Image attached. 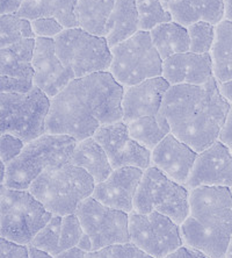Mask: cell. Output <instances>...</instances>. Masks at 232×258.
Masks as SVG:
<instances>
[{"instance_id":"6da1fadb","label":"cell","mask_w":232,"mask_h":258,"mask_svg":"<svg viewBox=\"0 0 232 258\" xmlns=\"http://www.w3.org/2000/svg\"><path fill=\"white\" fill-rule=\"evenodd\" d=\"M123 93L109 71L74 79L51 99L45 134L67 135L77 142L93 138L100 127L123 120Z\"/></svg>"},{"instance_id":"7a4b0ae2","label":"cell","mask_w":232,"mask_h":258,"mask_svg":"<svg viewBox=\"0 0 232 258\" xmlns=\"http://www.w3.org/2000/svg\"><path fill=\"white\" fill-rule=\"evenodd\" d=\"M230 107L212 77L203 85L170 86L161 113L171 133L200 154L218 141Z\"/></svg>"},{"instance_id":"3957f363","label":"cell","mask_w":232,"mask_h":258,"mask_svg":"<svg viewBox=\"0 0 232 258\" xmlns=\"http://www.w3.org/2000/svg\"><path fill=\"white\" fill-rule=\"evenodd\" d=\"M181 227L184 244L210 258H226L232 235V197L229 187L189 189V214Z\"/></svg>"},{"instance_id":"277c9868","label":"cell","mask_w":232,"mask_h":258,"mask_svg":"<svg viewBox=\"0 0 232 258\" xmlns=\"http://www.w3.org/2000/svg\"><path fill=\"white\" fill-rule=\"evenodd\" d=\"M96 181L90 173L71 163L42 172L28 191L54 215L74 214L84 200L92 197Z\"/></svg>"},{"instance_id":"5b68a950","label":"cell","mask_w":232,"mask_h":258,"mask_svg":"<svg viewBox=\"0 0 232 258\" xmlns=\"http://www.w3.org/2000/svg\"><path fill=\"white\" fill-rule=\"evenodd\" d=\"M77 141L67 135L44 134L25 144L21 154L6 164L2 185L13 189H29L40 174L49 168L70 162Z\"/></svg>"},{"instance_id":"8992f818","label":"cell","mask_w":232,"mask_h":258,"mask_svg":"<svg viewBox=\"0 0 232 258\" xmlns=\"http://www.w3.org/2000/svg\"><path fill=\"white\" fill-rule=\"evenodd\" d=\"M51 99L34 86L26 93H2L0 96V133L11 134L25 143L45 134V122Z\"/></svg>"},{"instance_id":"52a82bcc","label":"cell","mask_w":232,"mask_h":258,"mask_svg":"<svg viewBox=\"0 0 232 258\" xmlns=\"http://www.w3.org/2000/svg\"><path fill=\"white\" fill-rule=\"evenodd\" d=\"M0 206L2 238L22 245L32 243L54 216L28 189H13L2 185Z\"/></svg>"},{"instance_id":"ba28073f","label":"cell","mask_w":232,"mask_h":258,"mask_svg":"<svg viewBox=\"0 0 232 258\" xmlns=\"http://www.w3.org/2000/svg\"><path fill=\"white\" fill-rule=\"evenodd\" d=\"M134 212L139 214L158 212L181 226L189 214V189L156 166H150L144 171L136 192Z\"/></svg>"},{"instance_id":"9c48e42d","label":"cell","mask_w":232,"mask_h":258,"mask_svg":"<svg viewBox=\"0 0 232 258\" xmlns=\"http://www.w3.org/2000/svg\"><path fill=\"white\" fill-rule=\"evenodd\" d=\"M110 51L109 72L121 86L129 87L162 77L163 59L152 43L150 32L139 30L130 39L110 48Z\"/></svg>"},{"instance_id":"30bf717a","label":"cell","mask_w":232,"mask_h":258,"mask_svg":"<svg viewBox=\"0 0 232 258\" xmlns=\"http://www.w3.org/2000/svg\"><path fill=\"white\" fill-rule=\"evenodd\" d=\"M56 54L77 78L109 71L112 51L105 36L93 35L79 27L65 28L55 39Z\"/></svg>"},{"instance_id":"8fae6325","label":"cell","mask_w":232,"mask_h":258,"mask_svg":"<svg viewBox=\"0 0 232 258\" xmlns=\"http://www.w3.org/2000/svg\"><path fill=\"white\" fill-rule=\"evenodd\" d=\"M75 214L82 223L84 233L90 238L92 251L130 243L129 214L125 212L105 206L90 197L79 205Z\"/></svg>"},{"instance_id":"7c38bea8","label":"cell","mask_w":232,"mask_h":258,"mask_svg":"<svg viewBox=\"0 0 232 258\" xmlns=\"http://www.w3.org/2000/svg\"><path fill=\"white\" fill-rule=\"evenodd\" d=\"M130 242L154 258H167L184 245L181 227L158 212L129 214Z\"/></svg>"},{"instance_id":"4fadbf2b","label":"cell","mask_w":232,"mask_h":258,"mask_svg":"<svg viewBox=\"0 0 232 258\" xmlns=\"http://www.w3.org/2000/svg\"><path fill=\"white\" fill-rule=\"evenodd\" d=\"M93 138L104 148L114 170L132 166L145 171L151 166V150L131 138L123 121L100 127Z\"/></svg>"},{"instance_id":"5bb4252c","label":"cell","mask_w":232,"mask_h":258,"mask_svg":"<svg viewBox=\"0 0 232 258\" xmlns=\"http://www.w3.org/2000/svg\"><path fill=\"white\" fill-rule=\"evenodd\" d=\"M34 85L52 99L74 81L72 72L64 67L56 54L55 40L36 37L32 60Z\"/></svg>"},{"instance_id":"9a60e30c","label":"cell","mask_w":232,"mask_h":258,"mask_svg":"<svg viewBox=\"0 0 232 258\" xmlns=\"http://www.w3.org/2000/svg\"><path fill=\"white\" fill-rule=\"evenodd\" d=\"M231 185L232 153L218 140L197 155L186 187H230Z\"/></svg>"},{"instance_id":"2e32d148","label":"cell","mask_w":232,"mask_h":258,"mask_svg":"<svg viewBox=\"0 0 232 258\" xmlns=\"http://www.w3.org/2000/svg\"><path fill=\"white\" fill-rule=\"evenodd\" d=\"M144 170L132 166L115 169L107 179L96 184L92 197L105 206L130 214Z\"/></svg>"},{"instance_id":"e0dca14e","label":"cell","mask_w":232,"mask_h":258,"mask_svg":"<svg viewBox=\"0 0 232 258\" xmlns=\"http://www.w3.org/2000/svg\"><path fill=\"white\" fill-rule=\"evenodd\" d=\"M197 155L188 144L170 133L151 151V166H156L171 179L186 186Z\"/></svg>"},{"instance_id":"ac0fdd59","label":"cell","mask_w":232,"mask_h":258,"mask_svg":"<svg viewBox=\"0 0 232 258\" xmlns=\"http://www.w3.org/2000/svg\"><path fill=\"white\" fill-rule=\"evenodd\" d=\"M170 86L163 77H156L146 79L139 84L124 87L123 122L128 123L143 116H157Z\"/></svg>"},{"instance_id":"d6986e66","label":"cell","mask_w":232,"mask_h":258,"mask_svg":"<svg viewBox=\"0 0 232 258\" xmlns=\"http://www.w3.org/2000/svg\"><path fill=\"white\" fill-rule=\"evenodd\" d=\"M162 77L173 85H203L214 77L210 54L187 51L163 60Z\"/></svg>"},{"instance_id":"ffe728a7","label":"cell","mask_w":232,"mask_h":258,"mask_svg":"<svg viewBox=\"0 0 232 258\" xmlns=\"http://www.w3.org/2000/svg\"><path fill=\"white\" fill-rule=\"evenodd\" d=\"M166 10L172 21L184 27L200 21L217 26L224 20L223 0H171Z\"/></svg>"},{"instance_id":"44dd1931","label":"cell","mask_w":232,"mask_h":258,"mask_svg":"<svg viewBox=\"0 0 232 258\" xmlns=\"http://www.w3.org/2000/svg\"><path fill=\"white\" fill-rule=\"evenodd\" d=\"M139 30V15L134 0H116L106 25L105 37L109 47L124 42Z\"/></svg>"},{"instance_id":"7402d4cb","label":"cell","mask_w":232,"mask_h":258,"mask_svg":"<svg viewBox=\"0 0 232 258\" xmlns=\"http://www.w3.org/2000/svg\"><path fill=\"white\" fill-rule=\"evenodd\" d=\"M68 163L85 170L93 177L96 184L107 179L114 171L107 154L94 138L77 142Z\"/></svg>"},{"instance_id":"603a6c76","label":"cell","mask_w":232,"mask_h":258,"mask_svg":"<svg viewBox=\"0 0 232 258\" xmlns=\"http://www.w3.org/2000/svg\"><path fill=\"white\" fill-rule=\"evenodd\" d=\"M77 0H24L18 17L29 21L54 18L65 28L77 27L74 9Z\"/></svg>"},{"instance_id":"cb8c5ba5","label":"cell","mask_w":232,"mask_h":258,"mask_svg":"<svg viewBox=\"0 0 232 258\" xmlns=\"http://www.w3.org/2000/svg\"><path fill=\"white\" fill-rule=\"evenodd\" d=\"M116 0H77L74 17L77 27L93 35L105 36L106 25Z\"/></svg>"},{"instance_id":"d4e9b609","label":"cell","mask_w":232,"mask_h":258,"mask_svg":"<svg viewBox=\"0 0 232 258\" xmlns=\"http://www.w3.org/2000/svg\"><path fill=\"white\" fill-rule=\"evenodd\" d=\"M152 43L163 60L173 55L189 51V34L187 27L174 21L164 22L150 30Z\"/></svg>"},{"instance_id":"484cf974","label":"cell","mask_w":232,"mask_h":258,"mask_svg":"<svg viewBox=\"0 0 232 258\" xmlns=\"http://www.w3.org/2000/svg\"><path fill=\"white\" fill-rule=\"evenodd\" d=\"M34 85L32 63L0 55V91L2 93H26Z\"/></svg>"},{"instance_id":"4316f807","label":"cell","mask_w":232,"mask_h":258,"mask_svg":"<svg viewBox=\"0 0 232 258\" xmlns=\"http://www.w3.org/2000/svg\"><path fill=\"white\" fill-rule=\"evenodd\" d=\"M212 71L217 83L232 79V22L223 20L216 26L215 42L210 51Z\"/></svg>"},{"instance_id":"83f0119b","label":"cell","mask_w":232,"mask_h":258,"mask_svg":"<svg viewBox=\"0 0 232 258\" xmlns=\"http://www.w3.org/2000/svg\"><path fill=\"white\" fill-rule=\"evenodd\" d=\"M127 126L131 138L151 151L171 133L170 124L161 112L157 116H143L132 120Z\"/></svg>"},{"instance_id":"f1b7e54d","label":"cell","mask_w":232,"mask_h":258,"mask_svg":"<svg viewBox=\"0 0 232 258\" xmlns=\"http://www.w3.org/2000/svg\"><path fill=\"white\" fill-rule=\"evenodd\" d=\"M26 39H36L32 28V21L17 14L2 15L0 18V45L10 47Z\"/></svg>"},{"instance_id":"f546056e","label":"cell","mask_w":232,"mask_h":258,"mask_svg":"<svg viewBox=\"0 0 232 258\" xmlns=\"http://www.w3.org/2000/svg\"><path fill=\"white\" fill-rule=\"evenodd\" d=\"M139 15L140 30L150 32L156 26L172 21L162 0H134Z\"/></svg>"},{"instance_id":"4dcf8cb0","label":"cell","mask_w":232,"mask_h":258,"mask_svg":"<svg viewBox=\"0 0 232 258\" xmlns=\"http://www.w3.org/2000/svg\"><path fill=\"white\" fill-rule=\"evenodd\" d=\"M63 216L54 215L36 235L30 245L49 253L52 257L60 253V228Z\"/></svg>"},{"instance_id":"1f68e13d","label":"cell","mask_w":232,"mask_h":258,"mask_svg":"<svg viewBox=\"0 0 232 258\" xmlns=\"http://www.w3.org/2000/svg\"><path fill=\"white\" fill-rule=\"evenodd\" d=\"M189 34V51L195 54H210L215 42L216 26L200 21L187 27Z\"/></svg>"},{"instance_id":"d6a6232c","label":"cell","mask_w":232,"mask_h":258,"mask_svg":"<svg viewBox=\"0 0 232 258\" xmlns=\"http://www.w3.org/2000/svg\"><path fill=\"white\" fill-rule=\"evenodd\" d=\"M83 235L84 229L77 214L63 216L62 228H60V252L78 246Z\"/></svg>"},{"instance_id":"836d02e7","label":"cell","mask_w":232,"mask_h":258,"mask_svg":"<svg viewBox=\"0 0 232 258\" xmlns=\"http://www.w3.org/2000/svg\"><path fill=\"white\" fill-rule=\"evenodd\" d=\"M86 258H154L137 248L135 244L125 243L104 248L98 251L87 252Z\"/></svg>"},{"instance_id":"e575fe53","label":"cell","mask_w":232,"mask_h":258,"mask_svg":"<svg viewBox=\"0 0 232 258\" xmlns=\"http://www.w3.org/2000/svg\"><path fill=\"white\" fill-rule=\"evenodd\" d=\"M32 28L35 37L55 40L65 27L54 18H41L32 21Z\"/></svg>"},{"instance_id":"d590c367","label":"cell","mask_w":232,"mask_h":258,"mask_svg":"<svg viewBox=\"0 0 232 258\" xmlns=\"http://www.w3.org/2000/svg\"><path fill=\"white\" fill-rule=\"evenodd\" d=\"M25 142L17 136L11 134H2L0 138V159L5 164H9L21 154Z\"/></svg>"},{"instance_id":"8d00e7d4","label":"cell","mask_w":232,"mask_h":258,"mask_svg":"<svg viewBox=\"0 0 232 258\" xmlns=\"http://www.w3.org/2000/svg\"><path fill=\"white\" fill-rule=\"evenodd\" d=\"M0 258H30L28 245L18 244L2 238L0 240Z\"/></svg>"},{"instance_id":"74e56055","label":"cell","mask_w":232,"mask_h":258,"mask_svg":"<svg viewBox=\"0 0 232 258\" xmlns=\"http://www.w3.org/2000/svg\"><path fill=\"white\" fill-rule=\"evenodd\" d=\"M219 141L225 144L229 148V150L232 153V105L230 107L229 114L226 116L225 123L222 128V132L219 134Z\"/></svg>"},{"instance_id":"f35d334b","label":"cell","mask_w":232,"mask_h":258,"mask_svg":"<svg viewBox=\"0 0 232 258\" xmlns=\"http://www.w3.org/2000/svg\"><path fill=\"white\" fill-rule=\"evenodd\" d=\"M172 255L174 258H210L202 251H200V250L191 248V246L185 244L181 248H179L176 252H173Z\"/></svg>"},{"instance_id":"ab89813d","label":"cell","mask_w":232,"mask_h":258,"mask_svg":"<svg viewBox=\"0 0 232 258\" xmlns=\"http://www.w3.org/2000/svg\"><path fill=\"white\" fill-rule=\"evenodd\" d=\"M0 13L2 15L17 14L20 11L24 0H0Z\"/></svg>"},{"instance_id":"60d3db41","label":"cell","mask_w":232,"mask_h":258,"mask_svg":"<svg viewBox=\"0 0 232 258\" xmlns=\"http://www.w3.org/2000/svg\"><path fill=\"white\" fill-rule=\"evenodd\" d=\"M87 252L84 251L81 248L75 246V248L65 250V251L58 253L54 256V258H86Z\"/></svg>"},{"instance_id":"b9f144b4","label":"cell","mask_w":232,"mask_h":258,"mask_svg":"<svg viewBox=\"0 0 232 258\" xmlns=\"http://www.w3.org/2000/svg\"><path fill=\"white\" fill-rule=\"evenodd\" d=\"M218 89L222 96L232 105V79L225 83H218Z\"/></svg>"},{"instance_id":"7bdbcfd3","label":"cell","mask_w":232,"mask_h":258,"mask_svg":"<svg viewBox=\"0 0 232 258\" xmlns=\"http://www.w3.org/2000/svg\"><path fill=\"white\" fill-rule=\"evenodd\" d=\"M28 249H29V253H30V258H54L51 255H49V253L42 251V250L35 248V246L33 245H28Z\"/></svg>"},{"instance_id":"ee69618b","label":"cell","mask_w":232,"mask_h":258,"mask_svg":"<svg viewBox=\"0 0 232 258\" xmlns=\"http://www.w3.org/2000/svg\"><path fill=\"white\" fill-rule=\"evenodd\" d=\"M224 3V20L232 22V0H223Z\"/></svg>"},{"instance_id":"f6af8a7d","label":"cell","mask_w":232,"mask_h":258,"mask_svg":"<svg viewBox=\"0 0 232 258\" xmlns=\"http://www.w3.org/2000/svg\"><path fill=\"white\" fill-rule=\"evenodd\" d=\"M226 258H232V235H231V240L229 246H227V251H226Z\"/></svg>"},{"instance_id":"bcb514c9","label":"cell","mask_w":232,"mask_h":258,"mask_svg":"<svg viewBox=\"0 0 232 258\" xmlns=\"http://www.w3.org/2000/svg\"><path fill=\"white\" fill-rule=\"evenodd\" d=\"M171 2V0H162V3H163V5L165 6V9H166V6L169 5V3Z\"/></svg>"},{"instance_id":"7dc6e473","label":"cell","mask_w":232,"mask_h":258,"mask_svg":"<svg viewBox=\"0 0 232 258\" xmlns=\"http://www.w3.org/2000/svg\"><path fill=\"white\" fill-rule=\"evenodd\" d=\"M229 189H230V193H231V197H232V185L229 187Z\"/></svg>"},{"instance_id":"c3c4849f","label":"cell","mask_w":232,"mask_h":258,"mask_svg":"<svg viewBox=\"0 0 232 258\" xmlns=\"http://www.w3.org/2000/svg\"><path fill=\"white\" fill-rule=\"evenodd\" d=\"M167 258H174V256H173V255H170Z\"/></svg>"}]
</instances>
